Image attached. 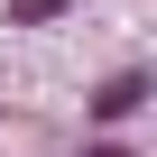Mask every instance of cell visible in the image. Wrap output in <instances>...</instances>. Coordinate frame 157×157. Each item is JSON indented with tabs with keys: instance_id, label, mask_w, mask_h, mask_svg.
<instances>
[{
	"instance_id": "obj_2",
	"label": "cell",
	"mask_w": 157,
	"mask_h": 157,
	"mask_svg": "<svg viewBox=\"0 0 157 157\" xmlns=\"http://www.w3.org/2000/svg\"><path fill=\"white\" fill-rule=\"evenodd\" d=\"M74 10H83V0H10L0 19H10V28H56V19H74Z\"/></svg>"
},
{
	"instance_id": "obj_3",
	"label": "cell",
	"mask_w": 157,
	"mask_h": 157,
	"mask_svg": "<svg viewBox=\"0 0 157 157\" xmlns=\"http://www.w3.org/2000/svg\"><path fill=\"white\" fill-rule=\"evenodd\" d=\"M83 157H139V148H129V139H111V129H93V148H83Z\"/></svg>"
},
{
	"instance_id": "obj_1",
	"label": "cell",
	"mask_w": 157,
	"mask_h": 157,
	"mask_svg": "<svg viewBox=\"0 0 157 157\" xmlns=\"http://www.w3.org/2000/svg\"><path fill=\"white\" fill-rule=\"evenodd\" d=\"M148 93H157V83H148V65H120V74H102V83H93L83 120H93V129H129V120L148 111Z\"/></svg>"
}]
</instances>
